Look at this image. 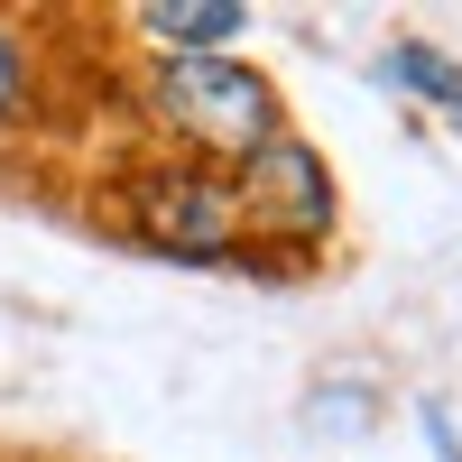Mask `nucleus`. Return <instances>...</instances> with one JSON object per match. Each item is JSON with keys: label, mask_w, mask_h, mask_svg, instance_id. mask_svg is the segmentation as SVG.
Returning a JSON list of instances; mask_svg holds the SVG:
<instances>
[{"label": "nucleus", "mask_w": 462, "mask_h": 462, "mask_svg": "<svg viewBox=\"0 0 462 462\" xmlns=\"http://www.w3.org/2000/svg\"><path fill=\"white\" fill-rule=\"evenodd\" d=\"M111 93V28L56 10H0V148L84 130Z\"/></svg>", "instance_id": "nucleus-3"}, {"label": "nucleus", "mask_w": 462, "mask_h": 462, "mask_svg": "<svg viewBox=\"0 0 462 462\" xmlns=\"http://www.w3.org/2000/svg\"><path fill=\"white\" fill-rule=\"evenodd\" d=\"M416 426H426L435 462H462V426H453V407H444V398H416Z\"/></svg>", "instance_id": "nucleus-8"}, {"label": "nucleus", "mask_w": 462, "mask_h": 462, "mask_svg": "<svg viewBox=\"0 0 462 462\" xmlns=\"http://www.w3.org/2000/svg\"><path fill=\"white\" fill-rule=\"evenodd\" d=\"M305 416L333 426V435H361V426H379V389L370 379H324V389L305 398Z\"/></svg>", "instance_id": "nucleus-7"}, {"label": "nucleus", "mask_w": 462, "mask_h": 462, "mask_svg": "<svg viewBox=\"0 0 462 462\" xmlns=\"http://www.w3.org/2000/svg\"><path fill=\"white\" fill-rule=\"evenodd\" d=\"M102 111H121L130 139L204 158V167H241L250 148H268L296 121L278 74L250 56H111Z\"/></svg>", "instance_id": "nucleus-2"}, {"label": "nucleus", "mask_w": 462, "mask_h": 462, "mask_svg": "<svg viewBox=\"0 0 462 462\" xmlns=\"http://www.w3.org/2000/svg\"><path fill=\"white\" fill-rule=\"evenodd\" d=\"M250 19H259L250 0H130L111 37L130 56H241Z\"/></svg>", "instance_id": "nucleus-5"}, {"label": "nucleus", "mask_w": 462, "mask_h": 462, "mask_svg": "<svg viewBox=\"0 0 462 462\" xmlns=\"http://www.w3.org/2000/svg\"><path fill=\"white\" fill-rule=\"evenodd\" d=\"M93 222L139 259L167 268H213V278H268V259L250 250L241 195H231V167L176 158V148L121 139L93 167Z\"/></svg>", "instance_id": "nucleus-1"}, {"label": "nucleus", "mask_w": 462, "mask_h": 462, "mask_svg": "<svg viewBox=\"0 0 462 462\" xmlns=\"http://www.w3.org/2000/svg\"><path fill=\"white\" fill-rule=\"evenodd\" d=\"M231 195H241L250 250L268 259V278H305V268L342 241V176L296 121L231 167Z\"/></svg>", "instance_id": "nucleus-4"}, {"label": "nucleus", "mask_w": 462, "mask_h": 462, "mask_svg": "<svg viewBox=\"0 0 462 462\" xmlns=\"http://www.w3.org/2000/svg\"><path fill=\"white\" fill-rule=\"evenodd\" d=\"M379 84L398 102H416V111H435L462 139V56H444L435 37H389V47H379Z\"/></svg>", "instance_id": "nucleus-6"}]
</instances>
